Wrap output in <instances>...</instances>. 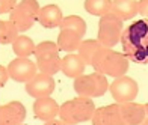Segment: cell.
Here are the masks:
<instances>
[{"instance_id": "6da1fadb", "label": "cell", "mask_w": 148, "mask_h": 125, "mask_svg": "<svg viewBox=\"0 0 148 125\" xmlns=\"http://www.w3.org/2000/svg\"><path fill=\"white\" fill-rule=\"evenodd\" d=\"M121 45L129 60L148 65V20H138L127 26L121 35Z\"/></svg>"}, {"instance_id": "7a4b0ae2", "label": "cell", "mask_w": 148, "mask_h": 125, "mask_svg": "<svg viewBox=\"0 0 148 125\" xmlns=\"http://www.w3.org/2000/svg\"><path fill=\"white\" fill-rule=\"evenodd\" d=\"M129 62L130 60L124 56V53H118L113 48H107L101 45L94 54L91 67L103 75L118 78L125 75L127 69H129Z\"/></svg>"}, {"instance_id": "3957f363", "label": "cell", "mask_w": 148, "mask_h": 125, "mask_svg": "<svg viewBox=\"0 0 148 125\" xmlns=\"http://www.w3.org/2000/svg\"><path fill=\"white\" fill-rule=\"evenodd\" d=\"M59 36H58V47L65 53H73L79 48L80 42L83 41L86 33V23L79 15H68L64 17L62 23L59 26Z\"/></svg>"}, {"instance_id": "277c9868", "label": "cell", "mask_w": 148, "mask_h": 125, "mask_svg": "<svg viewBox=\"0 0 148 125\" xmlns=\"http://www.w3.org/2000/svg\"><path fill=\"white\" fill-rule=\"evenodd\" d=\"M94 111H95V104H94L92 98L77 95L73 100L65 101L59 107V119L65 124L77 125L80 122L92 119Z\"/></svg>"}, {"instance_id": "5b68a950", "label": "cell", "mask_w": 148, "mask_h": 125, "mask_svg": "<svg viewBox=\"0 0 148 125\" xmlns=\"http://www.w3.org/2000/svg\"><path fill=\"white\" fill-rule=\"evenodd\" d=\"M59 47L53 41H42L36 45L35 48V57H36V67L39 72L47 75H55L60 71L62 67V59L59 56Z\"/></svg>"}, {"instance_id": "8992f818", "label": "cell", "mask_w": 148, "mask_h": 125, "mask_svg": "<svg viewBox=\"0 0 148 125\" xmlns=\"http://www.w3.org/2000/svg\"><path fill=\"white\" fill-rule=\"evenodd\" d=\"M123 20L116 14L110 11L109 14L100 17L98 21V42L107 48H113L115 45L121 41V35H123Z\"/></svg>"}, {"instance_id": "52a82bcc", "label": "cell", "mask_w": 148, "mask_h": 125, "mask_svg": "<svg viewBox=\"0 0 148 125\" xmlns=\"http://www.w3.org/2000/svg\"><path fill=\"white\" fill-rule=\"evenodd\" d=\"M74 90L79 96H88V98H98L103 96L109 89V82L106 75L100 72H92L88 75H79L74 78Z\"/></svg>"}, {"instance_id": "ba28073f", "label": "cell", "mask_w": 148, "mask_h": 125, "mask_svg": "<svg viewBox=\"0 0 148 125\" xmlns=\"http://www.w3.org/2000/svg\"><path fill=\"white\" fill-rule=\"evenodd\" d=\"M39 9H41V6H39L38 0H21L11 11L9 20L15 24L18 32H26L38 21Z\"/></svg>"}, {"instance_id": "9c48e42d", "label": "cell", "mask_w": 148, "mask_h": 125, "mask_svg": "<svg viewBox=\"0 0 148 125\" xmlns=\"http://www.w3.org/2000/svg\"><path fill=\"white\" fill-rule=\"evenodd\" d=\"M109 90L112 94V98L115 100V103L123 104V103H130L138 96L139 86L136 80H133L132 77H118L109 84Z\"/></svg>"}, {"instance_id": "30bf717a", "label": "cell", "mask_w": 148, "mask_h": 125, "mask_svg": "<svg viewBox=\"0 0 148 125\" xmlns=\"http://www.w3.org/2000/svg\"><path fill=\"white\" fill-rule=\"evenodd\" d=\"M8 74L18 83H27L38 74V67L29 57H17L8 65Z\"/></svg>"}, {"instance_id": "8fae6325", "label": "cell", "mask_w": 148, "mask_h": 125, "mask_svg": "<svg viewBox=\"0 0 148 125\" xmlns=\"http://www.w3.org/2000/svg\"><path fill=\"white\" fill-rule=\"evenodd\" d=\"M55 88H56L55 78L51 75L42 74V72H38L30 82L26 83V92H27L32 98H35V100L50 96L53 92H55Z\"/></svg>"}, {"instance_id": "7c38bea8", "label": "cell", "mask_w": 148, "mask_h": 125, "mask_svg": "<svg viewBox=\"0 0 148 125\" xmlns=\"http://www.w3.org/2000/svg\"><path fill=\"white\" fill-rule=\"evenodd\" d=\"M91 121H92V125H125L118 103L95 109Z\"/></svg>"}, {"instance_id": "4fadbf2b", "label": "cell", "mask_w": 148, "mask_h": 125, "mask_svg": "<svg viewBox=\"0 0 148 125\" xmlns=\"http://www.w3.org/2000/svg\"><path fill=\"white\" fill-rule=\"evenodd\" d=\"M26 119V107L20 101L0 106V125H21Z\"/></svg>"}, {"instance_id": "5bb4252c", "label": "cell", "mask_w": 148, "mask_h": 125, "mask_svg": "<svg viewBox=\"0 0 148 125\" xmlns=\"http://www.w3.org/2000/svg\"><path fill=\"white\" fill-rule=\"evenodd\" d=\"M59 104L50 96L45 98H38L33 103V113H35L36 119H41L44 122L56 119V116H59Z\"/></svg>"}, {"instance_id": "9a60e30c", "label": "cell", "mask_w": 148, "mask_h": 125, "mask_svg": "<svg viewBox=\"0 0 148 125\" xmlns=\"http://www.w3.org/2000/svg\"><path fill=\"white\" fill-rule=\"evenodd\" d=\"M64 20L62 11L58 5H45L39 9L38 15V23L45 29H55L59 27Z\"/></svg>"}, {"instance_id": "2e32d148", "label": "cell", "mask_w": 148, "mask_h": 125, "mask_svg": "<svg viewBox=\"0 0 148 125\" xmlns=\"http://www.w3.org/2000/svg\"><path fill=\"white\" fill-rule=\"evenodd\" d=\"M121 113H123L125 125H142L145 119V104H138V103H123L119 104Z\"/></svg>"}, {"instance_id": "e0dca14e", "label": "cell", "mask_w": 148, "mask_h": 125, "mask_svg": "<svg viewBox=\"0 0 148 125\" xmlns=\"http://www.w3.org/2000/svg\"><path fill=\"white\" fill-rule=\"evenodd\" d=\"M85 68H86V63L83 62V59L79 54L70 53L65 57H62V67H60V71H62L66 77L77 78L79 75H83Z\"/></svg>"}, {"instance_id": "ac0fdd59", "label": "cell", "mask_w": 148, "mask_h": 125, "mask_svg": "<svg viewBox=\"0 0 148 125\" xmlns=\"http://www.w3.org/2000/svg\"><path fill=\"white\" fill-rule=\"evenodd\" d=\"M112 12L116 14L123 21L132 20L139 14L136 0H112Z\"/></svg>"}, {"instance_id": "d6986e66", "label": "cell", "mask_w": 148, "mask_h": 125, "mask_svg": "<svg viewBox=\"0 0 148 125\" xmlns=\"http://www.w3.org/2000/svg\"><path fill=\"white\" fill-rule=\"evenodd\" d=\"M35 42L26 35H18V38L12 42V50L18 57H29L30 54L35 53Z\"/></svg>"}, {"instance_id": "ffe728a7", "label": "cell", "mask_w": 148, "mask_h": 125, "mask_svg": "<svg viewBox=\"0 0 148 125\" xmlns=\"http://www.w3.org/2000/svg\"><path fill=\"white\" fill-rule=\"evenodd\" d=\"M85 11L91 15L103 17L112 11V0H85Z\"/></svg>"}, {"instance_id": "44dd1931", "label": "cell", "mask_w": 148, "mask_h": 125, "mask_svg": "<svg viewBox=\"0 0 148 125\" xmlns=\"http://www.w3.org/2000/svg\"><path fill=\"white\" fill-rule=\"evenodd\" d=\"M101 47V44L98 42V39H85L79 45V56L83 59V62L86 65H91L94 54L97 53V50Z\"/></svg>"}, {"instance_id": "7402d4cb", "label": "cell", "mask_w": 148, "mask_h": 125, "mask_svg": "<svg viewBox=\"0 0 148 125\" xmlns=\"http://www.w3.org/2000/svg\"><path fill=\"white\" fill-rule=\"evenodd\" d=\"M18 38V29L15 27V24L8 20V21H3L0 20V44L2 45H8L15 41Z\"/></svg>"}, {"instance_id": "603a6c76", "label": "cell", "mask_w": 148, "mask_h": 125, "mask_svg": "<svg viewBox=\"0 0 148 125\" xmlns=\"http://www.w3.org/2000/svg\"><path fill=\"white\" fill-rule=\"evenodd\" d=\"M17 6V0H0V15L11 14V11Z\"/></svg>"}, {"instance_id": "cb8c5ba5", "label": "cell", "mask_w": 148, "mask_h": 125, "mask_svg": "<svg viewBox=\"0 0 148 125\" xmlns=\"http://www.w3.org/2000/svg\"><path fill=\"white\" fill-rule=\"evenodd\" d=\"M138 9H139V14L148 20V0H139Z\"/></svg>"}, {"instance_id": "d4e9b609", "label": "cell", "mask_w": 148, "mask_h": 125, "mask_svg": "<svg viewBox=\"0 0 148 125\" xmlns=\"http://www.w3.org/2000/svg\"><path fill=\"white\" fill-rule=\"evenodd\" d=\"M9 78V74H8V68H5L3 65H0V88H3L6 82Z\"/></svg>"}, {"instance_id": "484cf974", "label": "cell", "mask_w": 148, "mask_h": 125, "mask_svg": "<svg viewBox=\"0 0 148 125\" xmlns=\"http://www.w3.org/2000/svg\"><path fill=\"white\" fill-rule=\"evenodd\" d=\"M44 125H65V122L60 119H51V121H47Z\"/></svg>"}, {"instance_id": "4316f807", "label": "cell", "mask_w": 148, "mask_h": 125, "mask_svg": "<svg viewBox=\"0 0 148 125\" xmlns=\"http://www.w3.org/2000/svg\"><path fill=\"white\" fill-rule=\"evenodd\" d=\"M145 111H147V115H145V119H144L142 125H148V103L145 104Z\"/></svg>"}, {"instance_id": "83f0119b", "label": "cell", "mask_w": 148, "mask_h": 125, "mask_svg": "<svg viewBox=\"0 0 148 125\" xmlns=\"http://www.w3.org/2000/svg\"><path fill=\"white\" fill-rule=\"evenodd\" d=\"M65 125H70V124H65Z\"/></svg>"}, {"instance_id": "f1b7e54d", "label": "cell", "mask_w": 148, "mask_h": 125, "mask_svg": "<svg viewBox=\"0 0 148 125\" xmlns=\"http://www.w3.org/2000/svg\"><path fill=\"white\" fill-rule=\"evenodd\" d=\"M21 125H23V124H21Z\"/></svg>"}]
</instances>
